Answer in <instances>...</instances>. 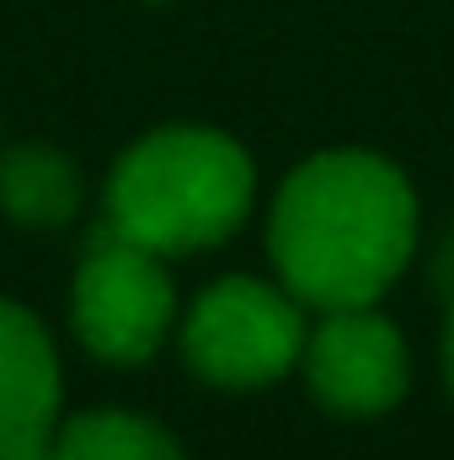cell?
Returning <instances> with one entry per match:
<instances>
[{"mask_svg": "<svg viewBox=\"0 0 454 460\" xmlns=\"http://www.w3.org/2000/svg\"><path fill=\"white\" fill-rule=\"evenodd\" d=\"M417 188L380 150H316L267 204L273 279L305 311L380 305L417 252Z\"/></svg>", "mask_w": 454, "mask_h": 460, "instance_id": "6da1fadb", "label": "cell"}, {"mask_svg": "<svg viewBox=\"0 0 454 460\" xmlns=\"http://www.w3.org/2000/svg\"><path fill=\"white\" fill-rule=\"evenodd\" d=\"M257 204V161L214 123L144 128L108 172V230L155 257H198L225 246Z\"/></svg>", "mask_w": 454, "mask_h": 460, "instance_id": "7a4b0ae2", "label": "cell"}, {"mask_svg": "<svg viewBox=\"0 0 454 460\" xmlns=\"http://www.w3.org/2000/svg\"><path fill=\"white\" fill-rule=\"evenodd\" d=\"M305 332V300H294L278 279L257 273L214 279L177 316V348L188 375L220 391H262L294 375Z\"/></svg>", "mask_w": 454, "mask_h": 460, "instance_id": "3957f363", "label": "cell"}, {"mask_svg": "<svg viewBox=\"0 0 454 460\" xmlns=\"http://www.w3.org/2000/svg\"><path fill=\"white\" fill-rule=\"evenodd\" d=\"M177 316L182 305L166 257L108 226L86 241L70 279V332L97 364L113 369L150 364L161 343L177 332Z\"/></svg>", "mask_w": 454, "mask_h": 460, "instance_id": "277c9868", "label": "cell"}, {"mask_svg": "<svg viewBox=\"0 0 454 460\" xmlns=\"http://www.w3.org/2000/svg\"><path fill=\"white\" fill-rule=\"evenodd\" d=\"M300 375L321 412L385 418L412 391V348L380 305H342L305 332Z\"/></svg>", "mask_w": 454, "mask_h": 460, "instance_id": "5b68a950", "label": "cell"}, {"mask_svg": "<svg viewBox=\"0 0 454 460\" xmlns=\"http://www.w3.org/2000/svg\"><path fill=\"white\" fill-rule=\"evenodd\" d=\"M65 418L59 343L38 311L0 295V460L43 445Z\"/></svg>", "mask_w": 454, "mask_h": 460, "instance_id": "8992f818", "label": "cell"}, {"mask_svg": "<svg viewBox=\"0 0 454 460\" xmlns=\"http://www.w3.org/2000/svg\"><path fill=\"white\" fill-rule=\"evenodd\" d=\"M86 204L81 166L48 139L0 145V215L22 230H65Z\"/></svg>", "mask_w": 454, "mask_h": 460, "instance_id": "52a82bcc", "label": "cell"}, {"mask_svg": "<svg viewBox=\"0 0 454 460\" xmlns=\"http://www.w3.org/2000/svg\"><path fill=\"white\" fill-rule=\"evenodd\" d=\"M54 456L59 460H188L182 439L128 407H86L65 412L54 429Z\"/></svg>", "mask_w": 454, "mask_h": 460, "instance_id": "ba28073f", "label": "cell"}, {"mask_svg": "<svg viewBox=\"0 0 454 460\" xmlns=\"http://www.w3.org/2000/svg\"><path fill=\"white\" fill-rule=\"evenodd\" d=\"M433 289H439L444 300L454 295V220L444 226L439 246H433Z\"/></svg>", "mask_w": 454, "mask_h": 460, "instance_id": "9c48e42d", "label": "cell"}, {"mask_svg": "<svg viewBox=\"0 0 454 460\" xmlns=\"http://www.w3.org/2000/svg\"><path fill=\"white\" fill-rule=\"evenodd\" d=\"M439 369H444V385H450V396H454V295H450V305H444V332H439Z\"/></svg>", "mask_w": 454, "mask_h": 460, "instance_id": "30bf717a", "label": "cell"}, {"mask_svg": "<svg viewBox=\"0 0 454 460\" xmlns=\"http://www.w3.org/2000/svg\"><path fill=\"white\" fill-rule=\"evenodd\" d=\"M11 460H59V456H54V434H48L43 445H32V450H22V456H11Z\"/></svg>", "mask_w": 454, "mask_h": 460, "instance_id": "8fae6325", "label": "cell"}]
</instances>
